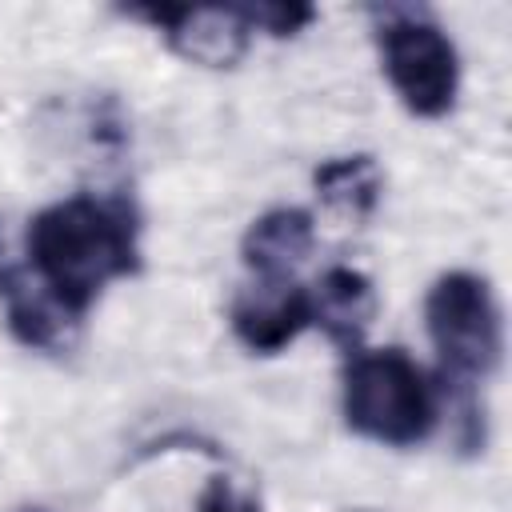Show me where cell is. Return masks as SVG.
<instances>
[{
    "label": "cell",
    "mask_w": 512,
    "mask_h": 512,
    "mask_svg": "<svg viewBox=\"0 0 512 512\" xmlns=\"http://www.w3.org/2000/svg\"><path fill=\"white\" fill-rule=\"evenodd\" d=\"M312 328V288L300 280H256L232 304V332L244 348L272 356Z\"/></svg>",
    "instance_id": "5"
},
{
    "label": "cell",
    "mask_w": 512,
    "mask_h": 512,
    "mask_svg": "<svg viewBox=\"0 0 512 512\" xmlns=\"http://www.w3.org/2000/svg\"><path fill=\"white\" fill-rule=\"evenodd\" d=\"M376 312V296L368 276H360L356 268H328L312 292V324H320L336 344H344L348 352L360 344L368 320Z\"/></svg>",
    "instance_id": "8"
},
{
    "label": "cell",
    "mask_w": 512,
    "mask_h": 512,
    "mask_svg": "<svg viewBox=\"0 0 512 512\" xmlns=\"http://www.w3.org/2000/svg\"><path fill=\"white\" fill-rule=\"evenodd\" d=\"M316 192L348 212V216H368L376 196H380V176L376 164L368 156H344V160H328L324 168H316Z\"/></svg>",
    "instance_id": "10"
},
{
    "label": "cell",
    "mask_w": 512,
    "mask_h": 512,
    "mask_svg": "<svg viewBox=\"0 0 512 512\" xmlns=\"http://www.w3.org/2000/svg\"><path fill=\"white\" fill-rule=\"evenodd\" d=\"M24 244V272L68 320H80L112 280L140 272V212L128 196L80 192L36 212Z\"/></svg>",
    "instance_id": "1"
},
{
    "label": "cell",
    "mask_w": 512,
    "mask_h": 512,
    "mask_svg": "<svg viewBox=\"0 0 512 512\" xmlns=\"http://www.w3.org/2000/svg\"><path fill=\"white\" fill-rule=\"evenodd\" d=\"M132 16L156 24L180 56L208 68L236 64L252 36L240 8H132Z\"/></svg>",
    "instance_id": "6"
},
{
    "label": "cell",
    "mask_w": 512,
    "mask_h": 512,
    "mask_svg": "<svg viewBox=\"0 0 512 512\" xmlns=\"http://www.w3.org/2000/svg\"><path fill=\"white\" fill-rule=\"evenodd\" d=\"M316 228L304 208H272L244 232L240 256L256 280H296V268L312 252Z\"/></svg>",
    "instance_id": "7"
},
{
    "label": "cell",
    "mask_w": 512,
    "mask_h": 512,
    "mask_svg": "<svg viewBox=\"0 0 512 512\" xmlns=\"http://www.w3.org/2000/svg\"><path fill=\"white\" fill-rule=\"evenodd\" d=\"M376 16H380L376 28L380 60L400 104L424 120L444 116L456 104V88H460V56L448 32L412 8H388Z\"/></svg>",
    "instance_id": "3"
},
{
    "label": "cell",
    "mask_w": 512,
    "mask_h": 512,
    "mask_svg": "<svg viewBox=\"0 0 512 512\" xmlns=\"http://www.w3.org/2000/svg\"><path fill=\"white\" fill-rule=\"evenodd\" d=\"M196 512H260V508H256V500L240 496L228 480H212V484L204 488V496H200Z\"/></svg>",
    "instance_id": "12"
},
{
    "label": "cell",
    "mask_w": 512,
    "mask_h": 512,
    "mask_svg": "<svg viewBox=\"0 0 512 512\" xmlns=\"http://www.w3.org/2000/svg\"><path fill=\"white\" fill-rule=\"evenodd\" d=\"M0 296H4V312H8V328L20 344L28 348H60L68 340V320L52 296L24 272V268H4L0 272Z\"/></svg>",
    "instance_id": "9"
},
{
    "label": "cell",
    "mask_w": 512,
    "mask_h": 512,
    "mask_svg": "<svg viewBox=\"0 0 512 512\" xmlns=\"http://www.w3.org/2000/svg\"><path fill=\"white\" fill-rule=\"evenodd\" d=\"M344 420L376 444L412 448L436 428V392L404 348L352 352L344 368Z\"/></svg>",
    "instance_id": "2"
},
{
    "label": "cell",
    "mask_w": 512,
    "mask_h": 512,
    "mask_svg": "<svg viewBox=\"0 0 512 512\" xmlns=\"http://www.w3.org/2000/svg\"><path fill=\"white\" fill-rule=\"evenodd\" d=\"M240 12L252 32H268V36H292L316 20V8L308 4H244Z\"/></svg>",
    "instance_id": "11"
},
{
    "label": "cell",
    "mask_w": 512,
    "mask_h": 512,
    "mask_svg": "<svg viewBox=\"0 0 512 512\" xmlns=\"http://www.w3.org/2000/svg\"><path fill=\"white\" fill-rule=\"evenodd\" d=\"M424 320L448 376L468 384V380H484L500 364V352H504L500 304L484 276L444 272L428 288Z\"/></svg>",
    "instance_id": "4"
}]
</instances>
